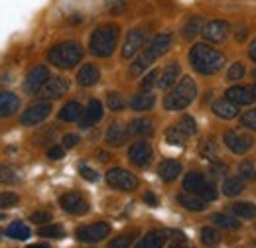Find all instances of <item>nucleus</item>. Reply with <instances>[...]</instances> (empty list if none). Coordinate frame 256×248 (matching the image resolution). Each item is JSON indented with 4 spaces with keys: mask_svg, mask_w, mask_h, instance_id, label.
<instances>
[{
    "mask_svg": "<svg viewBox=\"0 0 256 248\" xmlns=\"http://www.w3.org/2000/svg\"><path fill=\"white\" fill-rule=\"evenodd\" d=\"M219 240H221V234L217 228H213V226L201 228V242L205 246H215V244H219Z\"/></svg>",
    "mask_w": 256,
    "mask_h": 248,
    "instance_id": "4c0bfd02",
    "label": "nucleus"
},
{
    "mask_svg": "<svg viewBox=\"0 0 256 248\" xmlns=\"http://www.w3.org/2000/svg\"><path fill=\"white\" fill-rule=\"evenodd\" d=\"M4 234H6L8 238H14V240H28V238H30V228H28L24 222L16 220V222H12V224L4 230Z\"/></svg>",
    "mask_w": 256,
    "mask_h": 248,
    "instance_id": "2f4dec72",
    "label": "nucleus"
},
{
    "mask_svg": "<svg viewBox=\"0 0 256 248\" xmlns=\"http://www.w3.org/2000/svg\"><path fill=\"white\" fill-rule=\"evenodd\" d=\"M38 234L42 238H62V236H65V230L62 224H50V222H46V224H42L38 228Z\"/></svg>",
    "mask_w": 256,
    "mask_h": 248,
    "instance_id": "c9c22d12",
    "label": "nucleus"
},
{
    "mask_svg": "<svg viewBox=\"0 0 256 248\" xmlns=\"http://www.w3.org/2000/svg\"><path fill=\"white\" fill-rule=\"evenodd\" d=\"M154 104H156V96H154L152 93H146V91L134 94V96L130 98V108H132V110H136V112L150 110Z\"/></svg>",
    "mask_w": 256,
    "mask_h": 248,
    "instance_id": "a878e982",
    "label": "nucleus"
},
{
    "mask_svg": "<svg viewBox=\"0 0 256 248\" xmlns=\"http://www.w3.org/2000/svg\"><path fill=\"white\" fill-rule=\"evenodd\" d=\"M252 75H254V79H256V69H254V71H252Z\"/></svg>",
    "mask_w": 256,
    "mask_h": 248,
    "instance_id": "052dcab7",
    "label": "nucleus"
},
{
    "mask_svg": "<svg viewBox=\"0 0 256 248\" xmlns=\"http://www.w3.org/2000/svg\"><path fill=\"white\" fill-rule=\"evenodd\" d=\"M180 73H182L180 63L178 62L170 63V65H168V67H164V71H162L160 79H158V87H160V89H172V87L178 83Z\"/></svg>",
    "mask_w": 256,
    "mask_h": 248,
    "instance_id": "412c9836",
    "label": "nucleus"
},
{
    "mask_svg": "<svg viewBox=\"0 0 256 248\" xmlns=\"http://www.w3.org/2000/svg\"><path fill=\"white\" fill-rule=\"evenodd\" d=\"M213 114L221 120H232L236 118L240 112H238V104L230 102L228 98H219L213 102Z\"/></svg>",
    "mask_w": 256,
    "mask_h": 248,
    "instance_id": "a211bd4d",
    "label": "nucleus"
},
{
    "mask_svg": "<svg viewBox=\"0 0 256 248\" xmlns=\"http://www.w3.org/2000/svg\"><path fill=\"white\" fill-rule=\"evenodd\" d=\"M166 140H168L172 146H184L186 140H188V136L178 128V124H174V126H170V128L166 130Z\"/></svg>",
    "mask_w": 256,
    "mask_h": 248,
    "instance_id": "e433bc0d",
    "label": "nucleus"
},
{
    "mask_svg": "<svg viewBox=\"0 0 256 248\" xmlns=\"http://www.w3.org/2000/svg\"><path fill=\"white\" fill-rule=\"evenodd\" d=\"M203 38L209 42V44H223L226 42L228 34H230V24L224 22V20H211L203 26Z\"/></svg>",
    "mask_w": 256,
    "mask_h": 248,
    "instance_id": "f8f14e48",
    "label": "nucleus"
},
{
    "mask_svg": "<svg viewBox=\"0 0 256 248\" xmlns=\"http://www.w3.org/2000/svg\"><path fill=\"white\" fill-rule=\"evenodd\" d=\"M199 156L205 160H215L217 158V142L213 138H201L199 142Z\"/></svg>",
    "mask_w": 256,
    "mask_h": 248,
    "instance_id": "f704fd0d",
    "label": "nucleus"
},
{
    "mask_svg": "<svg viewBox=\"0 0 256 248\" xmlns=\"http://www.w3.org/2000/svg\"><path fill=\"white\" fill-rule=\"evenodd\" d=\"M240 124H242L244 128H248V130L256 132V108L244 110V112L240 114Z\"/></svg>",
    "mask_w": 256,
    "mask_h": 248,
    "instance_id": "c03bdc74",
    "label": "nucleus"
},
{
    "mask_svg": "<svg viewBox=\"0 0 256 248\" xmlns=\"http://www.w3.org/2000/svg\"><path fill=\"white\" fill-rule=\"evenodd\" d=\"M144 201H146L148 205H158V197H156L152 191H146V193H144Z\"/></svg>",
    "mask_w": 256,
    "mask_h": 248,
    "instance_id": "5fc2aeb1",
    "label": "nucleus"
},
{
    "mask_svg": "<svg viewBox=\"0 0 256 248\" xmlns=\"http://www.w3.org/2000/svg\"><path fill=\"white\" fill-rule=\"evenodd\" d=\"M246 36H248V28H246V26H240V28L236 30V40H238V42H244Z\"/></svg>",
    "mask_w": 256,
    "mask_h": 248,
    "instance_id": "6e6d98bb",
    "label": "nucleus"
},
{
    "mask_svg": "<svg viewBox=\"0 0 256 248\" xmlns=\"http://www.w3.org/2000/svg\"><path fill=\"white\" fill-rule=\"evenodd\" d=\"M224 98H228L230 102H234V104H238V106H244V104L254 102V96H252L250 87H242V85H234V87L226 89Z\"/></svg>",
    "mask_w": 256,
    "mask_h": 248,
    "instance_id": "6ab92c4d",
    "label": "nucleus"
},
{
    "mask_svg": "<svg viewBox=\"0 0 256 248\" xmlns=\"http://www.w3.org/2000/svg\"><path fill=\"white\" fill-rule=\"evenodd\" d=\"M98 79H100V71H98V67L93 65V63L83 65L79 69V73H77V83L81 87H93V85L98 83Z\"/></svg>",
    "mask_w": 256,
    "mask_h": 248,
    "instance_id": "4be33fe9",
    "label": "nucleus"
},
{
    "mask_svg": "<svg viewBox=\"0 0 256 248\" xmlns=\"http://www.w3.org/2000/svg\"><path fill=\"white\" fill-rule=\"evenodd\" d=\"M79 140H81V138H79L77 134H65L62 146H64V148H75V146L79 144Z\"/></svg>",
    "mask_w": 256,
    "mask_h": 248,
    "instance_id": "864d4df0",
    "label": "nucleus"
},
{
    "mask_svg": "<svg viewBox=\"0 0 256 248\" xmlns=\"http://www.w3.org/2000/svg\"><path fill=\"white\" fill-rule=\"evenodd\" d=\"M0 234H2V232H0Z\"/></svg>",
    "mask_w": 256,
    "mask_h": 248,
    "instance_id": "680f3d73",
    "label": "nucleus"
},
{
    "mask_svg": "<svg viewBox=\"0 0 256 248\" xmlns=\"http://www.w3.org/2000/svg\"><path fill=\"white\" fill-rule=\"evenodd\" d=\"M182 174V164L178 160H164L158 168V176L164 184H172Z\"/></svg>",
    "mask_w": 256,
    "mask_h": 248,
    "instance_id": "aec40b11",
    "label": "nucleus"
},
{
    "mask_svg": "<svg viewBox=\"0 0 256 248\" xmlns=\"http://www.w3.org/2000/svg\"><path fill=\"white\" fill-rule=\"evenodd\" d=\"M146 30L144 28H132V30L126 34L124 38V44H122V58L124 60H130L134 58L146 44Z\"/></svg>",
    "mask_w": 256,
    "mask_h": 248,
    "instance_id": "9b49d317",
    "label": "nucleus"
},
{
    "mask_svg": "<svg viewBox=\"0 0 256 248\" xmlns=\"http://www.w3.org/2000/svg\"><path fill=\"white\" fill-rule=\"evenodd\" d=\"M250 91H252V96H254V100H256V83L254 85H250Z\"/></svg>",
    "mask_w": 256,
    "mask_h": 248,
    "instance_id": "bf43d9fd",
    "label": "nucleus"
},
{
    "mask_svg": "<svg viewBox=\"0 0 256 248\" xmlns=\"http://www.w3.org/2000/svg\"><path fill=\"white\" fill-rule=\"evenodd\" d=\"M106 104H108L110 110H122V108H124V100H122V96L118 93H108Z\"/></svg>",
    "mask_w": 256,
    "mask_h": 248,
    "instance_id": "09e8293b",
    "label": "nucleus"
},
{
    "mask_svg": "<svg viewBox=\"0 0 256 248\" xmlns=\"http://www.w3.org/2000/svg\"><path fill=\"white\" fill-rule=\"evenodd\" d=\"M178 203H180L184 209L195 211V213L205 211V207H207V201H205L203 197H199V195L192 193V191H188V193H180V195H178Z\"/></svg>",
    "mask_w": 256,
    "mask_h": 248,
    "instance_id": "5701e85b",
    "label": "nucleus"
},
{
    "mask_svg": "<svg viewBox=\"0 0 256 248\" xmlns=\"http://www.w3.org/2000/svg\"><path fill=\"white\" fill-rule=\"evenodd\" d=\"M100 118H102V104H100V100H96V98H91L89 100V104H87V108L83 110V116H81V128L85 130V128H91V126H95L96 122H100Z\"/></svg>",
    "mask_w": 256,
    "mask_h": 248,
    "instance_id": "f3484780",
    "label": "nucleus"
},
{
    "mask_svg": "<svg viewBox=\"0 0 256 248\" xmlns=\"http://www.w3.org/2000/svg\"><path fill=\"white\" fill-rule=\"evenodd\" d=\"M138 238V232L134 230V232H126V234H120V236H116L112 242H108V246L112 248H126L132 244V240H136Z\"/></svg>",
    "mask_w": 256,
    "mask_h": 248,
    "instance_id": "37998d69",
    "label": "nucleus"
},
{
    "mask_svg": "<svg viewBox=\"0 0 256 248\" xmlns=\"http://www.w3.org/2000/svg\"><path fill=\"white\" fill-rule=\"evenodd\" d=\"M60 120H64V122H77V120H81V116H83V106L77 102V100H71V102H67L64 108L60 110Z\"/></svg>",
    "mask_w": 256,
    "mask_h": 248,
    "instance_id": "cd10ccee",
    "label": "nucleus"
},
{
    "mask_svg": "<svg viewBox=\"0 0 256 248\" xmlns=\"http://www.w3.org/2000/svg\"><path fill=\"white\" fill-rule=\"evenodd\" d=\"M238 176L244 180V182H256V168L250 160H244L240 162L238 166Z\"/></svg>",
    "mask_w": 256,
    "mask_h": 248,
    "instance_id": "ea45409f",
    "label": "nucleus"
},
{
    "mask_svg": "<svg viewBox=\"0 0 256 248\" xmlns=\"http://www.w3.org/2000/svg\"><path fill=\"white\" fill-rule=\"evenodd\" d=\"M30 220L34 224H46V222H52V213L50 211H36L30 215Z\"/></svg>",
    "mask_w": 256,
    "mask_h": 248,
    "instance_id": "8fccbe9b",
    "label": "nucleus"
},
{
    "mask_svg": "<svg viewBox=\"0 0 256 248\" xmlns=\"http://www.w3.org/2000/svg\"><path fill=\"white\" fill-rule=\"evenodd\" d=\"M67 91H69V81L67 79H64V77H50L46 81V85L38 93L44 98H62Z\"/></svg>",
    "mask_w": 256,
    "mask_h": 248,
    "instance_id": "2eb2a0df",
    "label": "nucleus"
},
{
    "mask_svg": "<svg viewBox=\"0 0 256 248\" xmlns=\"http://www.w3.org/2000/svg\"><path fill=\"white\" fill-rule=\"evenodd\" d=\"M60 205L65 213L69 215H87L89 213V201L79 193V191H67L60 197Z\"/></svg>",
    "mask_w": 256,
    "mask_h": 248,
    "instance_id": "9d476101",
    "label": "nucleus"
},
{
    "mask_svg": "<svg viewBox=\"0 0 256 248\" xmlns=\"http://www.w3.org/2000/svg\"><path fill=\"white\" fill-rule=\"evenodd\" d=\"M176 124H178V128H180L188 138L195 136V132H197V124H195L193 116H190V114H184V116H182Z\"/></svg>",
    "mask_w": 256,
    "mask_h": 248,
    "instance_id": "58836bf2",
    "label": "nucleus"
},
{
    "mask_svg": "<svg viewBox=\"0 0 256 248\" xmlns=\"http://www.w3.org/2000/svg\"><path fill=\"white\" fill-rule=\"evenodd\" d=\"M201 32H203V18H201V16H192V18H188V20L184 22V26H182V36H184V40H193V38H197Z\"/></svg>",
    "mask_w": 256,
    "mask_h": 248,
    "instance_id": "c756f323",
    "label": "nucleus"
},
{
    "mask_svg": "<svg viewBox=\"0 0 256 248\" xmlns=\"http://www.w3.org/2000/svg\"><path fill=\"white\" fill-rule=\"evenodd\" d=\"M228 211L234 215V217L240 218H254L256 217V205L254 203H232L228 207Z\"/></svg>",
    "mask_w": 256,
    "mask_h": 248,
    "instance_id": "72a5a7b5",
    "label": "nucleus"
},
{
    "mask_svg": "<svg viewBox=\"0 0 256 248\" xmlns=\"http://www.w3.org/2000/svg\"><path fill=\"white\" fill-rule=\"evenodd\" d=\"M20 108V98L14 93H0V118L12 116Z\"/></svg>",
    "mask_w": 256,
    "mask_h": 248,
    "instance_id": "b1692460",
    "label": "nucleus"
},
{
    "mask_svg": "<svg viewBox=\"0 0 256 248\" xmlns=\"http://www.w3.org/2000/svg\"><path fill=\"white\" fill-rule=\"evenodd\" d=\"M50 77H52V75H50V69L44 67V65H38V67H34L32 71L28 73L26 83H24V89H26L28 93H38V91L46 85V81H48Z\"/></svg>",
    "mask_w": 256,
    "mask_h": 248,
    "instance_id": "dca6fc26",
    "label": "nucleus"
},
{
    "mask_svg": "<svg viewBox=\"0 0 256 248\" xmlns=\"http://www.w3.org/2000/svg\"><path fill=\"white\" fill-rule=\"evenodd\" d=\"M16 203H18V195L16 193H10V191L0 193V209H10Z\"/></svg>",
    "mask_w": 256,
    "mask_h": 248,
    "instance_id": "49530a36",
    "label": "nucleus"
},
{
    "mask_svg": "<svg viewBox=\"0 0 256 248\" xmlns=\"http://www.w3.org/2000/svg\"><path fill=\"white\" fill-rule=\"evenodd\" d=\"M64 156H65L64 146H52V148L48 150V158H50V160H62Z\"/></svg>",
    "mask_w": 256,
    "mask_h": 248,
    "instance_id": "603ef678",
    "label": "nucleus"
},
{
    "mask_svg": "<svg viewBox=\"0 0 256 248\" xmlns=\"http://www.w3.org/2000/svg\"><path fill=\"white\" fill-rule=\"evenodd\" d=\"M106 184L118 191H132L138 187V180L134 174H130L128 170H122V168H110L104 176Z\"/></svg>",
    "mask_w": 256,
    "mask_h": 248,
    "instance_id": "1a4fd4ad",
    "label": "nucleus"
},
{
    "mask_svg": "<svg viewBox=\"0 0 256 248\" xmlns=\"http://www.w3.org/2000/svg\"><path fill=\"white\" fill-rule=\"evenodd\" d=\"M79 174H81L87 182H91V184H95L96 180H98V174H96L93 168H89V166H81V168H79Z\"/></svg>",
    "mask_w": 256,
    "mask_h": 248,
    "instance_id": "3c124183",
    "label": "nucleus"
},
{
    "mask_svg": "<svg viewBox=\"0 0 256 248\" xmlns=\"http://www.w3.org/2000/svg\"><path fill=\"white\" fill-rule=\"evenodd\" d=\"M248 58H250V60L256 63V38L252 40V44L248 46Z\"/></svg>",
    "mask_w": 256,
    "mask_h": 248,
    "instance_id": "4d7b16f0",
    "label": "nucleus"
},
{
    "mask_svg": "<svg viewBox=\"0 0 256 248\" xmlns=\"http://www.w3.org/2000/svg\"><path fill=\"white\" fill-rule=\"evenodd\" d=\"M156 83H158V71H156V69H152V71L144 77V81H142V87H140V89H142V91H146V93H150V91L154 89V85H156Z\"/></svg>",
    "mask_w": 256,
    "mask_h": 248,
    "instance_id": "de8ad7c7",
    "label": "nucleus"
},
{
    "mask_svg": "<svg viewBox=\"0 0 256 248\" xmlns=\"http://www.w3.org/2000/svg\"><path fill=\"white\" fill-rule=\"evenodd\" d=\"M104 4L112 8V6H116V4H124V0H104Z\"/></svg>",
    "mask_w": 256,
    "mask_h": 248,
    "instance_id": "13d9d810",
    "label": "nucleus"
},
{
    "mask_svg": "<svg viewBox=\"0 0 256 248\" xmlns=\"http://www.w3.org/2000/svg\"><path fill=\"white\" fill-rule=\"evenodd\" d=\"M223 142H224V146H226V150L236 156L248 154V152L252 150V146H254V138L248 136V134L242 132V130H236V128H230V130L224 132Z\"/></svg>",
    "mask_w": 256,
    "mask_h": 248,
    "instance_id": "0eeeda50",
    "label": "nucleus"
},
{
    "mask_svg": "<svg viewBox=\"0 0 256 248\" xmlns=\"http://www.w3.org/2000/svg\"><path fill=\"white\" fill-rule=\"evenodd\" d=\"M52 114V104L50 102H36L30 108H26L20 116V122L24 126H34V124L44 122Z\"/></svg>",
    "mask_w": 256,
    "mask_h": 248,
    "instance_id": "ddd939ff",
    "label": "nucleus"
},
{
    "mask_svg": "<svg viewBox=\"0 0 256 248\" xmlns=\"http://www.w3.org/2000/svg\"><path fill=\"white\" fill-rule=\"evenodd\" d=\"M172 42H174V38H172L170 32H164V34L154 36V40L150 42V46L132 62L130 69H128V75H130V77H138L140 73H144L152 63L158 62L162 56H166V54L170 52Z\"/></svg>",
    "mask_w": 256,
    "mask_h": 248,
    "instance_id": "f03ea898",
    "label": "nucleus"
},
{
    "mask_svg": "<svg viewBox=\"0 0 256 248\" xmlns=\"http://www.w3.org/2000/svg\"><path fill=\"white\" fill-rule=\"evenodd\" d=\"M197 96V85L192 77H184L180 83H176L168 94L164 96V108L166 110H186Z\"/></svg>",
    "mask_w": 256,
    "mask_h": 248,
    "instance_id": "20e7f679",
    "label": "nucleus"
},
{
    "mask_svg": "<svg viewBox=\"0 0 256 248\" xmlns=\"http://www.w3.org/2000/svg\"><path fill=\"white\" fill-rule=\"evenodd\" d=\"M184 189L192 191V193L199 195V197H203L207 203L217 199V187H215V184L209 178H205L201 172H190L184 178Z\"/></svg>",
    "mask_w": 256,
    "mask_h": 248,
    "instance_id": "423d86ee",
    "label": "nucleus"
},
{
    "mask_svg": "<svg viewBox=\"0 0 256 248\" xmlns=\"http://www.w3.org/2000/svg\"><path fill=\"white\" fill-rule=\"evenodd\" d=\"M244 75H246V67H244V63H240V62L232 63V65L228 67V71H226V79H228V81H240Z\"/></svg>",
    "mask_w": 256,
    "mask_h": 248,
    "instance_id": "79ce46f5",
    "label": "nucleus"
},
{
    "mask_svg": "<svg viewBox=\"0 0 256 248\" xmlns=\"http://www.w3.org/2000/svg\"><path fill=\"white\" fill-rule=\"evenodd\" d=\"M120 30L116 24H102L98 26L89 40V50L96 58H110L116 50Z\"/></svg>",
    "mask_w": 256,
    "mask_h": 248,
    "instance_id": "7ed1b4c3",
    "label": "nucleus"
},
{
    "mask_svg": "<svg viewBox=\"0 0 256 248\" xmlns=\"http://www.w3.org/2000/svg\"><path fill=\"white\" fill-rule=\"evenodd\" d=\"M152 146L148 142H134L130 148H128V160L138 166V168H146L152 160Z\"/></svg>",
    "mask_w": 256,
    "mask_h": 248,
    "instance_id": "4468645a",
    "label": "nucleus"
},
{
    "mask_svg": "<svg viewBox=\"0 0 256 248\" xmlns=\"http://www.w3.org/2000/svg\"><path fill=\"white\" fill-rule=\"evenodd\" d=\"M124 142H126V130H124L122 122H112L106 130V144L118 148Z\"/></svg>",
    "mask_w": 256,
    "mask_h": 248,
    "instance_id": "bb28decb",
    "label": "nucleus"
},
{
    "mask_svg": "<svg viewBox=\"0 0 256 248\" xmlns=\"http://www.w3.org/2000/svg\"><path fill=\"white\" fill-rule=\"evenodd\" d=\"M16 172L10 168V166H0V182L2 184H16Z\"/></svg>",
    "mask_w": 256,
    "mask_h": 248,
    "instance_id": "a18cd8bd",
    "label": "nucleus"
},
{
    "mask_svg": "<svg viewBox=\"0 0 256 248\" xmlns=\"http://www.w3.org/2000/svg\"><path fill=\"white\" fill-rule=\"evenodd\" d=\"M50 63H54V67L60 69H71L83 60V48L77 42H62L58 46H54L48 54Z\"/></svg>",
    "mask_w": 256,
    "mask_h": 248,
    "instance_id": "39448f33",
    "label": "nucleus"
},
{
    "mask_svg": "<svg viewBox=\"0 0 256 248\" xmlns=\"http://www.w3.org/2000/svg\"><path fill=\"white\" fill-rule=\"evenodd\" d=\"M211 222L221 226V228H226V230H238L240 228L238 218H234L232 213L230 215L228 213H215V215H211Z\"/></svg>",
    "mask_w": 256,
    "mask_h": 248,
    "instance_id": "7c9ffc66",
    "label": "nucleus"
},
{
    "mask_svg": "<svg viewBox=\"0 0 256 248\" xmlns=\"http://www.w3.org/2000/svg\"><path fill=\"white\" fill-rule=\"evenodd\" d=\"M128 134L132 136H150L154 134V122L150 118H134L132 122L128 124Z\"/></svg>",
    "mask_w": 256,
    "mask_h": 248,
    "instance_id": "c85d7f7f",
    "label": "nucleus"
},
{
    "mask_svg": "<svg viewBox=\"0 0 256 248\" xmlns=\"http://www.w3.org/2000/svg\"><path fill=\"white\" fill-rule=\"evenodd\" d=\"M209 174H211V178H215V180L226 178V174H228V166H226L224 162H221V160H211Z\"/></svg>",
    "mask_w": 256,
    "mask_h": 248,
    "instance_id": "a19ab883",
    "label": "nucleus"
},
{
    "mask_svg": "<svg viewBox=\"0 0 256 248\" xmlns=\"http://www.w3.org/2000/svg\"><path fill=\"white\" fill-rule=\"evenodd\" d=\"M190 63L192 67L201 73V75H215L219 73L226 63L223 52H219L217 48H213L209 42H201L195 44L190 52Z\"/></svg>",
    "mask_w": 256,
    "mask_h": 248,
    "instance_id": "f257e3e1",
    "label": "nucleus"
},
{
    "mask_svg": "<svg viewBox=\"0 0 256 248\" xmlns=\"http://www.w3.org/2000/svg\"><path fill=\"white\" fill-rule=\"evenodd\" d=\"M110 234V224L108 222H91V224H85V226H79L75 236L77 240L85 242V244H95V242H100L104 240L106 236Z\"/></svg>",
    "mask_w": 256,
    "mask_h": 248,
    "instance_id": "6e6552de",
    "label": "nucleus"
},
{
    "mask_svg": "<svg viewBox=\"0 0 256 248\" xmlns=\"http://www.w3.org/2000/svg\"><path fill=\"white\" fill-rule=\"evenodd\" d=\"M168 244V230H150L138 242V248H162Z\"/></svg>",
    "mask_w": 256,
    "mask_h": 248,
    "instance_id": "393cba45",
    "label": "nucleus"
},
{
    "mask_svg": "<svg viewBox=\"0 0 256 248\" xmlns=\"http://www.w3.org/2000/svg\"><path fill=\"white\" fill-rule=\"evenodd\" d=\"M244 191V180L240 176L236 178H226L223 182V193L226 197H236Z\"/></svg>",
    "mask_w": 256,
    "mask_h": 248,
    "instance_id": "473e14b6",
    "label": "nucleus"
}]
</instances>
